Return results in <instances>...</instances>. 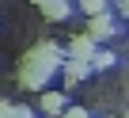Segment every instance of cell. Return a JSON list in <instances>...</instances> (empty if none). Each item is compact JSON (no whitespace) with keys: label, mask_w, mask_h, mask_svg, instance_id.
Segmentation results:
<instances>
[{"label":"cell","mask_w":129,"mask_h":118,"mask_svg":"<svg viewBox=\"0 0 129 118\" xmlns=\"http://www.w3.org/2000/svg\"><path fill=\"white\" fill-rule=\"evenodd\" d=\"M57 65H61V50L53 42H38L34 50L23 53V61H19V84L23 88H42Z\"/></svg>","instance_id":"6da1fadb"},{"label":"cell","mask_w":129,"mask_h":118,"mask_svg":"<svg viewBox=\"0 0 129 118\" xmlns=\"http://www.w3.org/2000/svg\"><path fill=\"white\" fill-rule=\"evenodd\" d=\"M69 53L76 57V61H95V38L91 34H76L69 42Z\"/></svg>","instance_id":"7a4b0ae2"},{"label":"cell","mask_w":129,"mask_h":118,"mask_svg":"<svg viewBox=\"0 0 129 118\" xmlns=\"http://www.w3.org/2000/svg\"><path fill=\"white\" fill-rule=\"evenodd\" d=\"M87 34H91V38H110V34H114V19H110V12H103V15H91V23H87Z\"/></svg>","instance_id":"3957f363"},{"label":"cell","mask_w":129,"mask_h":118,"mask_svg":"<svg viewBox=\"0 0 129 118\" xmlns=\"http://www.w3.org/2000/svg\"><path fill=\"white\" fill-rule=\"evenodd\" d=\"M46 12V19H69V0H34Z\"/></svg>","instance_id":"277c9868"},{"label":"cell","mask_w":129,"mask_h":118,"mask_svg":"<svg viewBox=\"0 0 129 118\" xmlns=\"http://www.w3.org/2000/svg\"><path fill=\"white\" fill-rule=\"evenodd\" d=\"M87 69H91V61H76V57H72V61L64 65V80H69V84H76L80 76H87Z\"/></svg>","instance_id":"5b68a950"},{"label":"cell","mask_w":129,"mask_h":118,"mask_svg":"<svg viewBox=\"0 0 129 118\" xmlns=\"http://www.w3.org/2000/svg\"><path fill=\"white\" fill-rule=\"evenodd\" d=\"M42 110H46V114H61V110H64L61 91H42Z\"/></svg>","instance_id":"8992f818"},{"label":"cell","mask_w":129,"mask_h":118,"mask_svg":"<svg viewBox=\"0 0 129 118\" xmlns=\"http://www.w3.org/2000/svg\"><path fill=\"white\" fill-rule=\"evenodd\" d=\"M80 4H84L87 15H103V12H106V0H80Z\"/></svg>","instance_id":"52a82bcc"},{"label":"cell","mask_w":129,"mask_h":118,"mask_svg":"<svg viewBox=\"0 0 129 118\" xmlns=\"http://www.w3.org/2000/svg\"><path fill=\"white\" fill-rule=\"evenodd\" d=\"M91 65H95V69H110V65H114V53H95Z\"/></svg>","instance_id":"ba28073f"},{"label":"cell","mask_w":129,"mask_h":118,"mask_svg":"<svg viewBox=\"0 0 129 118\" xmlns=\"http://www.w3.org/2000/svg\"><path fill=\"white\" fill-rule=\"evenodd\" d=\"M64 118H91L84 107H69V110H64Z\"/></svg>","instance_id":"9c48e42d"},{"label":"cell","mask_w":129,"mask_h":118,"mask_svg":"<svg viewBox=\"0 0 129 118\" xmlns=\"http://www.w3.org/2000/svg\"><path fill=\"white\" fill-rule=\"evenodd\" d=\"M12 118H34V110H30V107H15V110H12Z\"/></svg>","instance_id":"30bf717a"},{"label":"cell","mask_w":129,"mask_h":118,"mask_svg":"<svg viewBox=\"0 0 129 118\" xmlns=\"http://www.w3.org/2000/svg\"><path fill=\"white\" fill-rule=\"evenodd\" d=\"M12 110H15L12 103H0V118H12Z\"/></svg>","instance_id":"8fae6325"},{"label":"cell","mask_w":129,"mask_h":118,"mask_svg":"<svg viewBox=\"0 0 129 118\" xmlns=\"http://www.w3.org/2000/svg\"><path fill=\"white\" fill-rule=\"evenodd\" d=\"M121 15H129V0H121Z\"/></svg>","instance_id":"7c38bea8"},{"label":"cell","mask_w":129,"mask_h":118,"mask_svg":"<svg viewBox=\"0 0 129 118\" xmlns=\"http://www.w3.org/2000/svg\"><path fill=\"white\" fill-rule=\"evenodd\" d=\"M125 118H129V114H125Z\"/></svg>","instance_id":"4fadbf2b"}]
</instances>
